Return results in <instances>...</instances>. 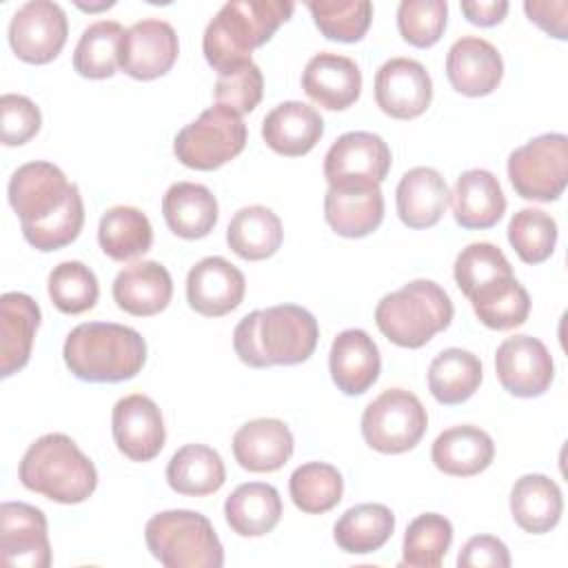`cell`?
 <instances>
[{
    "label": "cell",
    "instance_id": "60d3db41",
    "mask_svg": "<svg viewBox=\"0 0 568 568\" xmlns=\"http://www.w3.org/2000/svg\"><path fill=\"white\" fill-rule=\"evenodd\" d=\"M453 544V526L439 513L417 515L404 535L402 566L439 568Z\"/></svg>",
    "mask_w": 568,
    "mask_h": 568
},
{
    "label": "cell",
    "instance_id": "7c38bea8",
    "mask_svg": "<svg viewBox=\"0 0 568 568\" xmlns=\"http://www.w3.org/2000/svg\"><path fill=\"white\" fill-rule=\"evenodd\" d=\"M499 384L515 397L544 395L555 377V364L546 344L530 335L506 337L495 353Z\"/></svg>",
    "mask_w": 568,
    "mask_h": 568
},
{
    "label": "cell",
    "instance_id": "44dd1931",
    "mask_svg": "<svg viewBox=\"0 0 568 568\" xmlns=\"http://www.w3.org/2000/svg\"><path fill=\"white\" fill-rule=\"evenodd\" d=\"M304 93L328 111H344L357 102L362 93V71L355 60L322 51L315 53L302 71Z\"/></svg>",
    "mask_w": 568,
    "mask_h": 568
},
{
    "label": "cell",
    "instance_id": "d6986e66",
    "mask_svg": "<svg viewBox=\"0 0 568 568\" xmlns=\"http://www.w3.org/2000/svg\"><path fill=\"white\" fill-rule=\"evenodd\" d=\"M324 217L342 237H366L384 220V195L375 182L331 184L324 195Z\"/></svg>",
    "mask_w": 568,
    "mask_h": 568
},
{
    "label": "cell",
    "instance_id": "f1b7e54d",
    "mask_svg": "<svg viewBox=\"0 0 568 568\" xmlns=\"http://www.w3.org/2000/svg\"><path fill=\"white\" fill-rule=\"evenodd\" d=\"M493 437L473 424L446 428L430 448L433 464L453 477H473L493 464Z\"/></svg>",
    "mask_w": 568,
    "mask_h": 568
},
{
    "label": "cell",
    "instance_id": "cb8c5ba5",
    "mask_svg": "<svg viewBox=\"0 0 568 568\" xmlns=\"http://www.w3.org/2000/svg\"><path fill=\"white\" fill-rule=\"evenodd\" d=\"M324 135V120L317 109L288 100L273 106L262 120V138L268 149L286 158L306 155Z\"/></svg>",
    "mask_w": 568,
    "mask_h": 568
},
{
    "label": "cell",
    "instance_id": "74e56055",
    "mask_svg": "<svg viewBox=\"0 0 568 568\" xmlns=\"http://www.w3.org/2000/svg\"><path fill=\"white\" fill-rule=\"evenodd\" d=\"M98 242L104 255L115 262H129L144 255L153 244L149 217L135 206H111L98 226Z\"/></svg>",
    "mask_w": 568,
    "mask_h": 568
},
{
    "label": "cell",
    "instance_id": "30bf717a",
    "mask_svg": "<svg viewBox=\"0 0 568 568\" xmlns=\"http://www.w3.org/2000/svg\"><path fill=\"white\" fill-rule=\"evenodd\" d=\"M69 36V22L58 2L29 0L9 22V44L13 53L29 64H47L62 51Z\"/></svg>",
    "mask_w": 568,
    "mask_h": 568
},
{
    "label": "cell",
    "instance_id": "f546056e",
    "mask_svg": "<svg viewBox=\"0 0 568 568\" xmlns=\"http://www.w3.org/2000/svg\"><path fill=\"white\" fill-rule=\"evenodd\" d=\"M162 215L178 237L200 240L217 224V200L204 184L175 182L162 197Z\"/></svg>",
    "mask_w": 568,
    "mask_h": 568
},
{
    "label": "cell",
    "instance_id": "b9f144b4",
    "mask_svg": "<svg viewBox=\"0 0 568 568\" xmlns=\"http://www.w3.org/2000/svg\"><path fill=\"white\" fill-rule=\"evenodd\" d=\"M306 7L322 36L337 42L362 40L373 20L368 0H313Z\"/></svg>",
    "mask_w": 568,
    "mask_h": 568
},
{
    "label": "cell",
    "instance_id": "c3c4849f",
    "mask_svg": "<svg viewBox=\"0 0 568 568\" xmlns=\"http://www.w3.org/2000/svg\"><path fill=\"white\" fill-rule=\"evenodd\" d=\"M215 100L235 113H251L264 93V78L253 60H244L217 73Z\"/></svg>",
    "mask_w": 568,
    "mask_h": 568
},
{
    "label": "cell",
    "instance_id": "681fc988",
    "mask_svg": "<svg viewBox=\"0 0 568 568\" xmlns=\"http://www.w3.org/2000/svg\"><path fill=\"white\" fill-rule=\"evenodd\" d=\"M0 118L4 146H20L29 142L42 124V115L36 102L20 93H4L0 98Z\"/></svg>",
    "mask_w": 568,
    "mask_h": 568
},
{
    "label": "cell",
    "instance_id": "7dc6e473",
    "mask_svg": "<svg viewBox=\"0 0 568 568\" xmlns=\"http://www.w3.org/2000/svg\"><path fill=\"white\" fill-rule=\"evenodd\" d=\"M448 18L444 0H404L397 7V29L402 38L417 47L428 49L439 42Z\"/></svg>",
    "mask_w": 568,
    "mask_h": 568
},
{
    "label": "cell",
    "instance_id": "836d02e7",
    "mask_svg": "<svg viewBox=\"0 0 568 568\" xmlns=\"http://www.w3.org/2000/svg\"><path fill=\"white\" fill-rule=\"evenodd\" d=\"M282 237L284 231L280 217L262 204L240 209L226 229L229 248L248 262H260L275 255L282 246Z\"/></svg>",
    "mask_w": 568,
    "mask_h": 568
},
{
    "label": "cell",
    "instance_id": "4fadbf2b",
    "mask_svg": "<svg viewBox=\"0 0 568 568\" xmlns=\"http://www.w3.org/2000/svg\"><path fill=\"white\" fill-rule=\"evenodd\" d=\"M0 559L4 566L18 568L51 566L47 517L40 508L24 501L0 506Z\"/></svg>",
    "mask_w": 568,
    "mask_h": 568
},
{
    "label": "cell",
    "instance_id": "9a60e30c",
    "mask_svg": "<svg viewBox=\"0 0 568 568\" xmlns=\"http://www.w3.org/2000/svg\"><path fill=\"white\" fill-rule=\"evenodd\" d=\"M180 53L175 29L166 20L146 18L131 24L120 42V69L135 80H155L171 71Z\"/></svg>",
    "mask_w": 568,
    "mask_h": 568
},
{
    "label": "cell",
    "instance_id": "d4e9b609",
    "mask_svg": "<svg viewBox=\"0 0 568 568\" xmlns=\"http://www.w3.org/2000/svg\"><path fill=\"white\" fill-rule=\"evenodd\" d=\"M173 295V280L160 262L142 260L124 266L113 280L115 304L135 317H149L164 311Z\"/></svg>",
    "mask_w": 568,
    "mask_h": 568
},
{
    "label": "cell",
    "instance_id": "816d5d0a",
    "mask_svg": "<svg viewBox=\"0 0 568 568\" xmlns=\"http://www.w3.org/2000/svg\"><path fill=\"white\" fill-rule=\"evenodd\" d=\"M524 11L535 22L539 29H544L548 36L557 40H566V11L568 2L566 0H555V2H524Z\"/></svg>",
    "mask_w": 568,
    "mask_h": 568
},
{
    "label": "cell",
    "instance_id": "603a6c76",
    "mask_svg": "<svg viewBox=\"0 0 568 568\" xmlns=\"http://www.w3.org/2000/svg\"><path fill=\"white\" fill-rule=\"evenodd\" d=\"M293 448L291 428L275 417L251 419L233 435L235 462L248 473L280 470L291 459Z\"/></svg>",
    "mask_w": 568,
    "mask_h": 568
},
{
    "label": "cell",
    "instance_id": "7402d4cb",
    "mask_svg": "<svg viewBox=\"0 0 568 568\" xmlns=\"http://www.w3.org/2000/svg\"><path fill=\"white\" fill-rule=\"evenodd\" d=\"M328 368L335 386L344 395H362L379 377V348L366 331L346 328L331 344Z\"/></svg>",
    "mask_w": 568,
    "mask_h": 568
},
{
    "label": "cell",
    "instance_id": "4dcf8cb0",
    "mask_svg": "<svg viewBox=\"0 0 568 568\" xmlns=\"http://www.w3.org/2000/svg\"><path fill=\"white\" fill-rule=\"evenodd\" d=\"M561 510V488L550 477L530 473L515 481L510 490V513L521 530L544 535L559 524Z\"/></svg>",
    "mask_w": 568,
    "mask_h": 568
},
{
    "label": "cell",
    "instance_id": "4316f807",
    "mask_svg": "<svg viewBox=\"0 0 568 568\" xmlns=\"http://www.w3.org/2000/svg\"><path fill=\"white\" fill-rule=\"evenodd\" d=\"M395 202L397 215L408 229H430L442 220L450 202V191L439 171L415 166L402 175Z\"/></svg>",
    "mask_w": 568,
    "mask_h": 568
},
{
    "label": "cell",
    "instance_id": "d590c367",
    "mask_svg": "<svg viewBox=\"0 0 568 568\" xmlns=\"http://www.w3.org/2000/svg\"><path fill=\"white\" fill-rule=\"evenodd\" d=\"M481 384V362L464 348H444L428 366V390L446 406L462 404Z\"/></svg>",
    "mask_w": 568,
    "mask_h": 568
},
{
    "label": "cell",
    "instance_id": "ab89813d",
    "mask_svg": "<svg viewBox=\"0 0 568 568\" xmlns=\"http://www.w3.org/2000/svg\"><path fill=\"white\" fill-rule=\"evenodd\" d=\"M288 493L302 513L322 515L342 501L344 479L335 466L326 462H308L293 470Z\"/></svg>",
    "mask_w": 568,
    "mask_h": 568
},
{
    "label": "cell",
    "instance_id": "5bb4252c",
    "mask_svg": "<svg viewBox=\"0 0 568 568\" xmlns=\"http://www.w3.org/2000/svg\"><path fill=\"white\" fill-rule=\"evenodd\" d=\"M388 144L371 131H348L339 135L324 155V178L339 182H375L382 184L390 171Z\"/></svg>",
    "mask_w": 568,
    "mask_h": 568
},
{
    "label": "cell",
    "instance_id": "f5cc1de1",
    "mask_svg": "<svg viewBox=\"0 0 568 568\" xmlns=\"http://www.w3.org/2000/svg\"><path fill=\"white\" fill-rule=\"evenodd\" d=\"M462 13L468 22L477 27H493L499 24L508 13L506 0H490V2H462Z\"/></svg>",
    "mask_w": 568,
    "mask_h": 568
},
{
    "label": "cell",
    "instance_id": "277c9868",
    "mask_svg": "<svg viewBox=\"0 0 568 568\" xmlns=\"http://www.w3.org/2000/svg\"><path fill=\"white\" fill-rule=\"evenodd\" d=\"M18 477L24 488L58 504H80L98 486L93 462L64 433L38 437L22 455Z\"/></svg>",
    "mask_w": 568,
    "mask_h": 568
},
{
    "label": "cell",
    "instance_id": "484cf974",
    "mask_svg": "<svg viewBox=\"0 0 568 568\" xmlns=\"http://www.w3.org/2000/svg\"><path fill=\"white\" fill-rule=\"evenodd\" d=\"M40 326V306L27 293L9 291L0 297V375L9 377L27 366Z\"/></svg>",
    "mask_w": 568,
    "mask_h": 568
},
{
    "label": "cell",
    "instance_id": "e0dca14e",
    "mask_svg": "<svg viewBox=\"0 0 568 568\" xmlns=\"http://www.w3.org/2000/svg\"><path fill=\"white\" fill-rule=\"evenodd\" d=\"M377 106L395 120L422 115L433 100V80L422 62L390 58L375 73Z\"/></svg>",
    "mask_w": 568,
    "mask_h": 568
},
{
    "label": "cell",
    "instance_id": "7bdbcfd3",
    "mask_svg": "<svg viewBox=\"0 0 568 568\" xmlns=\"http://www.w3.org/2000/svg\"><path fill=\"white\" fill-rule=\"evenodd\" d=\"M98 295L100 286L95 273L78 260L60 262L49 273V297L60 313L80 315L95 306Z\"/></svg>",
    "mask_w": 568,
    "mask_h": 568
},
{
    "label": "cell",
    "instance_id": "f6af8a7d",
    "mask_svg": "<svg viewBox=\"0 0 568 568\" xmlns=\"http://www.w3.org/2000/svg\"><path fill=\"white\" fill-rule=\"evenodd\" d=\"M506 275H513V266L501 248L490 242H473L455 257L453 277L466 297L493 280Z\"/></svg>",
    "mask_w": 568,
    "mask_h": 568
},
{
    "label": "cell",
    "instance_id": "8992f818",
    "mask_svg": "<svg viewBox=\"0 0 568 568\" xmlns=\"http://www.w3.org/2000/svg\"><path fill=\"white\" fill-rule=\"evenodd\" d=\"M151 555L166 568H220L224 548L213 524L195 510H164L144 526Z\"/></svg>",
    "mask_w": 568,
    "mask_h": 568
},
{
    "label": "cell",
    "instance_id": "1f68e13d",
    "mask_svg": "<svg viewBox=\"0 0 568 568\" xmlns=\"http://www.w3.org/2000/svg\"><path fill=\"white\" fill-rule=\"evenodd\" d=\"M224 517L240 537H262L282 517V499L275 486L264 481L240 484L224 501Z\"/></svg>",
    "mask_w": 568,
    "mask_h": 568
},
{
    "label": "cell",
    "instance_id": "6da1fadb",
    "mask_svg": "<svg viewBox=\"0 0 568 568\" xmlns=\"http://www.w3.org/2000/svg\"><path fill=\"white\" fill-rule=\"evenodd\" d=\"M320 328L311 311L277 304L244 315L233 331L235 355L251 368L306 362L317 346Z\"/></svg>",
    "mask_w": 568,
    "mask_h": 568
},
{
    "label": "cell",
    "instance_id": "f35d334b",
    "mask_svg": "<svg viewBox=\"0 0 568 568\" xmlns=\"http://www.w3.org/2000/svg\"><path fill=\"white\" fill-rule=\"evenodd\" d=\"M126 29L115 20L89 24L73 51V69L89 80H104L120 67V42Z\"/></svg>",
    "mask_w": 568,
    "mask_h": 568
},
{
    "label": "cell",
    "instance_id": "8fae6325",
    "mask_svg": "<svg viewBox=\"0 0 568 568\" xmlns=\"http://www.w3.org/2000/svg\"><path fill=\"white\" fill-rule=\"evenodd\" d=\"M73 184L67 175L51 162H27L11 173L9 180V204L20 217L22 229L36 226L51 217L67 197L71 195Z\"/></svg>",
    "mask_w": 568,
    "mask_h": 568
},
{
    "label": "cell",
    "instance_id": "bcb514c9",
    "mask_svg": "<svg viewBox=\"0 0 568 568\" xmlns=\"http://www.w3.org/2000/svg\"><path fill=\"white\" fill-rule=\"evenodd\" d=\"M82 224H84V204H82L80 189L73 184V191L62 204V209H58L51 217H47L36 226L22 229V235L33 248L49 253L71 244L80 235Z\"/></svg>",
    "mask_w": 568,
    "mask_h": 568
},
{
    "label": "cell",
    "instance_id": "f907efd6",
    "mask_svg": "<svg viewBox=\"0 0 568 568\" xmlns=\"http://www.w3.org/2000/svg\"><path fill=\"white\" fill-rule=\"evenodd\" d=\"M459 568H508L510 566V552L506 544L493 535H475L470 537L457 557Z\"/></svg>",
    "mask_w": 568,
    "mask_h": 568
},
{
    "label": "cell",
    "instance_id": "5b68a950",
    "mask_svg": "<svg viewBox=\"0 0 568 568\" xmlns=\"http://www.w3.org/2000/svg\"><path fill=\"white\" fill-rule=\"evenodd\" d=\"M448 293L433 280H413L384 295L375 308L382 335L402 348H422L453 320Z\"/></svg>",
    "mask_w": 568,
    "mask_h": 568
},
{
    "label": "cell",
    "instance_id": "ac0fdd59",
    "mask_svg": "<svg viewBox=\"0 0 568 568\" xmlns=\"http://www.w3.org/2000/svg\"><path fill=\"white\" fill-rule=\"evenodd\" d=\"M246 293L242 271L226 257L209 255L191 266L186 275L189 306L204 317H222L235 311Z\"/></svg>",
    "mask_w": 568,
    "mask_h": 568
},
{
    "label": "cell",
    "instance_id": "9c48e42d",
    "mask_svg": "<svg viewBox=\"0 0 568 568\" xmlns=\"http://www.w3.org/2000/svg\"><path fill=\"white\" fill-rule=\"evenodd\" d=\"M508 180L524 200H557L568 184V138L544 133L517 146L508 155Z\"/></svg>",
    "mask_w": 568,
    "mask_h": 568
},
{
    "label": "cell",
    "instance_id": "ffe728a7",
    "mask_svg": "<svg viewBox=\"0 0 568 568\" xmlns=\"http://www.w3.org/2000/svg\"><path fill=\"white\" fill-rule=\"evenodd\" d=\"M450 87L468 98L493 93L504 78V60L495 44L477 36L455 40L446 53Z\"/></svg>",
    "mask_w": 568,
    "mask_h": 568
},
{
    "label": "cell",
    "instance_id": "db71d44e",
    "mask_svg": "<svg viewBox=\"0 0 568 568\" xmlns=\"http://www.w3.org/2000/svg\"><path fill=\"white\" fill-rule=\"evenodd\" d=\"M78 7H80V9H87V11H98V9H109V7H113V2H100V4H82V2H78Z\"/></svg>",
    "mask_w": 568,
    "mask_h": 568
},
{
    "label": "cell",
    "instance_id": "3957f363",
    "mask_svg": "<svg viewBox=\"0 0 568 568\" xmlns=\"http://www.w3.org/2000/svg\"><path fill=\"white\" fill-rule=\"evenodd\" d=\"M293 9L295 4L284 0L226 2L204 29L202 51L206 62L220 73L251 60V53L273 38L293 16Z\"/></svg>",
    "mask_w": 568,
    "mask_h": 568
},
{
    "label": "cell",
    "instance_id": "ba28073f",
    "mask_svg": "<svg viewBox=\"0 0 568 568\" xmlns=\"http://www.w3.org/2000/svg\"><path fill=\"white\" fill-rule=\"evenodd\" d=\"M428 415L419 397L406 388L379 393L362 413L364 442L384 455H399L419 444Z\"/></svg>",
    "mask_w": 568,
    "mask_h": 568
},
{
    "label": "cell",
    "instance_id": "e575fe53",
    "mask_svg": "<svg viewBox=\"0 0 568 568\" xmlns=\"http://www.w3.org/2000/svg\"><path fill=\"white\" fill-rule=\"evenodd\" d=\"M395 530V515L384 504H357L348 508L333 526V539L339 550L368 555L379 550Z\"/></svg>",
    "mask_w": 568,
    "mask_h": 568
},
{
    "label": "cell",
    "instance_id": "83f0119b",
    "mask_svg": "<svg viewBox=\"0 0 568 568\" xmlns=\"http://www.w3.org/2000/svg\"><path fill=\"white\" fill-rule=\"evenodd\" d=\"M453 215L462 229H490L506 211L499 180L486 169L464 171L450 193Z\"/></svg>",
    "mask_w": 568,
    "mask_h": 568
},
{
    "label": "cell",
    "instance_id": "2e32d148",
    "mask_svg": "<svg viewBox=\"0 0 568 568\" xmlns=\"http://www.w3.org/2000/svg\"><path fill=\"white\" fill-rule=\"evenodd\" d=\"M111 430L118 450L131 462H151L160 455L166 439L158 404L142 393H133L115 402Z\"/></svg>",
    "mask_w": 568,
    "mask_h": 568
},
{
    "label": "cell",
    "instance_id": "d6a6232c",
    "mask_svg": "<svg viewBox=\"0 0 568 568\" xmlns=\"http://www.w3.org/2000/svg\"><path fill=\"white\" fill-rule=\"evenodd\" d=\"M169 486L189 497L217 493L226 481V468L217 450L206 444H186L166 464Z\"/></svg>",
    "mask_w": 568,
    "mask_h": 568
},
{
    "label": "cell",
    "instance_id": "8d00e7d4",
    "mask_svg": "<svg viewBox=\"0 0 568 568\" xmlns=\"http://www.w3.org/2000/svg\"><path fill=\"white\" fill-rule=\"evenodd\" d=\"M477 320L493 331H510L521 326L530 315V295L515 275L493 280L468 295Z\"/></svg>",
    "mask_w": 568,
    "mask_h": 568
},
{
    "label": "cell",
    "instance_id": "52a82bcc",
    "mask_svg": "<svg viewBox=\"0 0 568 568\" xmlns=\"http://www.w3.org/2000/svg\"><path fill=\"white\" fill-rule=\"evenodd\" d=\"M246 146V124L229 106L213 104L197 120L178 131L175 158L195 171H215L237 158Z\"/></svg>",
    "mask_w": 568,
    "mask_h": 568
},
{
    "label": "cell",
    "instance_id": "7a4b0ae2",
    "mask_svg": "<svg viewBox=\"0 0 568 568\" xmlns=\"http://www.w3.org/2000/svg\"><path fill=\"white\" fill-rule=\"evenodd\" d=\"M62 357L78 379L115 384L133 379L142 371L146 342L135 328L124 324L84 322L67 335Z\"/></svg>",
    "mask_w": 568,
    "mask_h": 568
},
{
    "label": "cell",
    "instance_id": "ee69618b",
    "mask_svg": "<svg viewBox=\"0 0 568 568\" xmlns=\"http://www.w3.org/2000/svg\"><path fill=\"white\" fill-rule=\"evenodd\" d=\"M508 242L526 264L546 262L557 244V222L541 209H519L508 222Z\"/></svg>",
    "mask_w": 568,
    "mask_h": 568
}]
</instances>
